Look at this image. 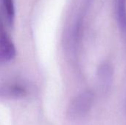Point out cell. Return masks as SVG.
<instances>
[{
	"label": "cell",
	"mask_w": 126,
	"mask_h": 125,
	"mask_svg": "<svg viewBox=\"0 0 126 125\" xmlns=\"http://www.w3.org/2000/svg\"><path fill=\"white\" fill-rule=\"evenodd\" d=\"M94 102V95L90 91H86L73 99L69 105L68 113L70 117L78 119L84 116L91 109Z\"/></svg>",
	"instance_id": "cell-1"
},
{
	"label": "cell",
	"mask_w": 126,
	"mask_h": 125,
	"mask_svg": "<svg viewBox=\"0 0 126 125\" xmlns=\"http://www.w3.org/2000/svg\"><path fill=\"white\" fill-rule=\"evenodd\" d=\"M16 54L15 45L4 29L0 17V63H4L13 60Z\"/></svg>",
	"instance_id": "cell-2"
},
{
	"label": "cell",
	"mask_w": 126,
	"mask_h": 125,
	"mask_svg": "<svg viewBox=\"0 0 126 125\" xmlns=\"http://www.w3.org/2000/svg\"><path fill=\"white\" fill-rule=\"evenodd\" d=\"M27 94L26 88L18 83L0 84V97L7 99H19Z\"/></svg>",
	"instance_id": "cell-3"
},
{
	"label": "cell",
	"mask_w": 126,
	"mask_h": 125,
	"mask_svg": "<svg viewBox=\"0 0 126 125\" xmlns=\"http://www.w3.org/2000/svg\"><path fill=\"white\" fill-rule=\"evenodd\" d=\"M117 17L120 29L126 35V0H117Z\"/></svg>",
	"instance_id": "cell-4"
},
{
	"label": "cell",
	"mask_w": 126,
	"mask_h": 125,
	"mask_svg": "<svg viewBox=\"0 0 126 125\" xmlns=\"http://www.w3.org/2000/svg\"><path fill=\"white\" fill-rule=\"evenodd\" d=\"M2 3L7 21L10 24H12L15 17V8L13 0H2Z\"/></svg>",
	"instance_id": "cell-5"
}]
</instances>
